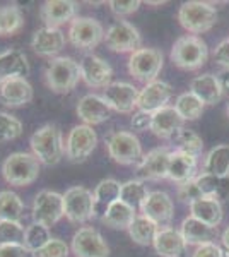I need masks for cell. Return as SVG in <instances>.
<instances>
[{
	"instance_id": "cell-1",
	"label": "cell",
	"mask_w": 229,
	"mask_h": 257,
	"mask_svg": "<svg viewBox=\"0 0 229 257\" xmlns=\"http://www.w3.org/2000/svg\"><path fill=\"white\" fill-rule=\"evenodd\" d=\"M29 144H31L33 155L38 158L41 165H47V167L57 165L65 153L62 132L53 123H45L38 131H35V134L29 139Z\"/></svg>"
},
{
	"instance_id": "cell-2",
	"label": "cell",
	"mask_w": 229,
	"mask_h": 257,
	"mask_svg": "<svg viewBox=\"0 0 229 257\" xmlns=\"http://www.w3.org/2000/svg\"><path fill=\"white\" fill-rule=\"evenodd\" d=\"M41 163L33 153H12L2 163V175L14 187H26L38 180Z\"/></svg>"
},
{
	"instance_id": "cell-3",
	"label": "cell",
	"mask_w": 229,
	"mask_h": 257,
	"mask_svg": "<svg viewBox=\"0 0 229 257\" xmlns=\"http://www.w3.org/2000/svg\"><path fill=\"white\" fill-rule=\"evenodd\" d=\"M45 81L53 93H70L81 81V67L72 57H55L45 70Z\"/></svg>"
},
{
	"instance_id": "cell-4",
	"label": "cell",
	"mask_w": 229,
	"mask_h": 257,
	"mask_svg": "<svg viewBox=\"0 0 229 257\" xmlns=\"http://www.w3.org/2000/svg\"><path fill=\"white\" fill-rule=\"evenodd\" d=\"M171 62L183 70H197L207 62L209 48L202 38L195 35L180 36L171 48Z\"/></svg>"
},
{
	"instance_id": "cell-5",
	"label": "cell",
	"mask_w": 229,
	"mask_h": 257,
	"mask_svg": "<svg viewBox=\"0 0 229 257\" xmlns=\"http://www.w3.org/2000/svg\"><path fill=\"white\" fill-rule=\"evenodd\" d=\"M178 21L186 31L197 36L212 30V26L217 23V9L209 2L190 0L180 7Z\"/></svg>"
},
{
	"instance_id": "cell-6",
	"label": "cell",
	"mask_w": 229,
	"mask_h": 257,
	"mask_svg": "<svg viewBox=\"0 0 229 257\" xmlns=\"http://www.w3.org/2000/svg\"><path fill=\"white\" fill-rule=\"evenodd\" d=\"M106 148L110 158L120 165H139L144 156L140 141L127 131H116L108 136Z\"/></svg>"
},
{
	"instance_id": "cell-7",
	"label": "cell",
	"mask_w": 229,
	"mask_h": 257,
	"mask_svg": "<svg viewBox=\"0 0 229 257\" xmlns=\"http://www.w3.org/2000/svg\"><path fill=\"white\" fill-rule=\"evenodd\" d=\"M64 213L65 218L76 225H82L96 218L93 192L81 185L67 189L64 194Z\"/></svg>"
},
{
	"instance_id": "cell-8",
	"label": "cell",
	"mask_w": 229,
	"mask_h": 257,
	"mask_svg": "<svg viewBox=\"0 0 229 257\" xmlns=\"http://www.w3.org/2000/svg\"><path fill=\"white\" fill-rule=\"evenodd\" d=\"M162 52L157 48H139L137 52L130 53L128 59V72L134 79L140 82H149L156 81V77L159 76L162 69Z\"/></svg>"
},
{
	"instance_id": "cell-9",
	"label": "cell",
	"mask_w": 229,
	"mask_h": 257,
	"mask_svg": "<svg viewBox=\"0 0 229 257\" xmlns=\"http://www.w3.org/2000/svg\"><path fill=\"white\" fill-rule=\"evenodd\" d=\"M65 216L64 213V194L55 190H40L33 202V223L43 226H53Z\"/></svg>"
},
{
	"instance_id": "cell-10",
	"label": "cell",
	"mask_w": 229,
	"mask_h": 257,
	"mask_svg": "<svg viewBox=\"0 0 229 257\" xmlns=\"http://www.w3.org/2000/svg\"><path fill=\"white\" fill-rule=\"evenodd\" d=\"M105 45L116 53H134L142 48V38L139 30L128 21H116L105 33Z\"/></svg>"
},
{
	"instance_id": "cell-11",
	"label": "cell",
	"mask_w": 229,
	"mask_h": 257,
	"mask_svg": "<svg viewBox=\"0 0 229 257\" xmlns=\"http://www.w3.org/2000/svg\"><path fill=\"white\" fill-rule=\"evenodd\" d=\"M69 41L79 50H93L105 40V28L93 18H77L69 26Z\"/></svg>"
},
{
	"instance_id": "cell-12",
	"label": "cell",
	"mask_w": 229,
	"mask_h": 257,
	"mask_svg": "<svg viewBox=\"0 0 229 257\" xmlns=\"http://www.w3.org/2000/svg\"><path fill=\"white\" fill-rule=\"evenodd\" d=\"M98 144V136L91 125H76L65 141V155L72 163H82L93 155Z\"/></svg>"
},
{
	"instance_id": "cell-13",
	"label": "cell",
	"mask_w": 229,
	"mask_h": 257,
	"mask_svg": "<svg viewBox=\"0 0 229 257\" xmlns=\"http://www.w3.org/2000/svg\"><path fill=\"white\" fill-rule=\"evenodd\" d=\"M72 248L76 257H110L106 240L93 226H82L74 233Z\"/></svg>"
},
{
	"instance_id": "cell-14",
	"label": "cell",
	"mask_w": 229,
	"mask_h": 257,
	"mask_svg": "<svg viewBox=\"0 0 229 257\" xmlns=\"http://www.w3.org/2000/svg\"><path fill=\"white\" fill-rule=\"evenodd\" d=\"M101 98L106 101L111 111H118V113H132L137 106V99H139V89L130 82L116 81L106 86L103 91Z\"/></svg>"
},
{
	"instance_id": "cell-15",
	"label": "cell",
	"mask_w": 229,
	"mask_h": 257,
	"mask_svg": "<svg viewBox=\"0 0 229 257\" xmlns=\"http://www.w3.org/2000/svg\"><path fill=\"white\" fill-rule=\"evenodd\" d=\"M81 67V79L86 82L89 88H103L111 84V77H113V67L98 55H84L82 60L79 62Z\"/></svg>"
},
{
	"instance_id": "cell-16",
	"label": "cell",
	"mask_w": 229,
	"mask_h": 257,
	"mask_svg": "<svg viewBox=\"0 0 229 257\" xmlns=\"http://www.w3.org/2000/svg\"><path fill=\"white\" fill-rule=\"evenodd\" d=\"M140 213L156 223L159 228L169 226L174 214L173 199L166 192H162V190H152L145 197L142 208H140Z\"/></svg>"
},
{
	"instance_id": "cell-17",
	"label": "cell",
	"mask_w": 229,
	"mask_h": 257,
	"mask_svg": "<svg viewBox=\"0 0 229 257\" xmlns=\"http://www.w3.org/2000/svg\"><path fill=\"white\" fill-rule=\"evenodd\" d=\"M173 96V88L166 81H152L145 84L139 91V99H137V108L145 113H156L157 110L168 106L169 99Z\"/></svg>"
},
{
	"instance_id": "cell-18",
	"label": "cell",
	"mask_w": 229,
	"mask_h": 257,
	"mask_svg": "<svg viewBox=\"0 0 229 257\" xmlns=\"http://www.w3.org/2000/svg\"><path fill=\"white\" fill-rule=\"evenodd\" d=\"M79 4L74 0H47L41 6L40 16L45 26L60 28L65 23H72L77 18Z\"/></svg>"
},
{
	"instance_id": "cell-19",
	"label": "cell",
	"mask_w": 229,
	"mask_h": 257,
	"mask_svg": "<svg viewBox=\"0 0 229 257\" xmlns=\"http://www.w3.org/2000/svg\"><path fill=\"white\" fill-rule=\"evenodd\" d=\"M169 158H171V151L168 148H156L142 156L140 163L137 165V172L149 180L168 178Z\"/></svg>"
},
{
	"instance_id": "cell-20",
	"label": "cell",
	"mask_w": 229,
	"mask_h": 257,
	"mask_svg": "<svg viewBox=\"0 0 229 257\" xmlns=\"http://www.w3.org/2000/svg\"><path fill=\"white\" fill-rule=\"evenodd\" d=\"M65 33L60 28L43 26L33 35L31 47L40 57H55L65 48Z\"/></svg>"
},
{
	"instance_id": "cell-21",
	"label": "cell",
	"mask_w": 229,
	"mask_h": 257,
	"mask_svg": "<svg viewBox=\"0 0 229 257\" xmlns=\"http://www.w3.org/2000/svg\"><path fill=\"white\" fill-rule=\"evenodd\" d=\"M77 117L86 123V125H98L111 117V108L106 105V101L98 94H86L79 99L77 103Z\"/></svg>"
},
{
	"instance_id": "cell-22",
	"label": "cell",
	"mask_w": 229,
	"mask_h": 257,
	"mask_svg": "<svg viewBox=\"0 0 229 257\" xmlns=\"http://www.w3.org/2000/svg\"><path fill=\"white\" fill-rule=\"evenodd\" d=\"M33 86L29 84L26 77H11L0 86V99L6 106L18 108L31 103L33 99Z\"/></svg>"
},
{
	"instance_id": "cell-23",
	"label": "cell",
	"mask_w": 229,
	"mask_h": 257,
	"mask_svg": "<svg viewBox=\"0 0 229 257\" xmlns=\"http://www.w3.org/2000/svg\"><path fill=\"white\" fill-rule=\"evenodd\" d=\"M29 62L24 52L9 48L0 53V86L11 77H26L29 74Z\"/></svg>"
},
{
	"instance_id": "cell-24",
	"label": "cell",
	"mask_w": 229,
	"mask_h": 257,
	"mask_svg": "<svg viewBox=\"0 0 229 257\" xmlns=\"http://www.w3.org/2000/svg\"><path fill=\"white\" fill-rule=\"evenodd\" d=\"M152 245L156 254L161 257H181L186 243L180 230H174L173 226H164L157 230Z\"/></svg>"
},
{
	"instance_id": "cell-25",
	"label": "cell",
	"mask_w": 229,
	"mask_h": 257,
	"mask_svg": "<svg viewBox=\"0 0 229 257\" xmlns=\"http://www.w3.org/2000/svg\"><path fill=\"white\" fill-rule=\"evenodd\" d=\"M180 128H183V118L178 115L174 106H164L152 113L151 120V132L161 139H173Z\"/></svg>"
},
{
	"instance_id": "cell-26",
	"label": "cell",
	"mask_w": 229,
	"mask_h": 257,
	"mask_svg": "<svg viewBox=\"0 0 229 257\" xmlns=\"http://www.w3.org/2000/svg\"><path fill=\"white\" fill-rule=\"evenodd\" d=\"M197 173V158L190 156L181 151H171L169 158V168H168V178L174 182L176 185H181L185 182H190L195 178Z\"/></svg>"
},
{
	"instance_id": "cell-27",
	"label": "cell",
	"mask_w": 229,
	"mask_h": 257,
	"mask_svg": "<svg viewBox=\"0 0 229 257\" xmlns=\"http://www.w3.org/2000/svg\"><path fill=\"white\" fill-rule=\"evenodd\" d=\"M190 93H193L203 105H215L222 99L224 91L220 88L217 76L214 74H202L190 82Z\"/></svg>"
},
{
	"instance_id": "cell-28",
	"label": "cell",
	"mask_w": 229,
	"mask_h": 257,
	"mask_svg": "<svg viewBox=\"0 0 229 257\" xmlns=\"http://www.w3.org/2000/svg\"><path fill=\"white\" fill-rule=\"evenodd\" d=\"M215 231H217V228L203 225L202 221L195 219L193 216H186L183 219L180 228V233L186 245H197V247L212 242L215 237Z\"/></svg>"
},
{
	"instance_id": "cell-29",
	"label": "cell",
	"mask_w": 229,
	"mask_h": 257,
	"mask_svg": "<svg viewBox=\"0 0 229 257\" xmlns=\"http://www.w3.org/2000/svg\"><path fill=\"white\" fill-rule=\"evenodd\" d=\"M190 216H193L207 226L217 228L222 221V206L215 199L202 197L190 204Z\"/></svg>"
},
{
	"instance_id": "cell-30",
	"label": "cell",
	"mask_w": 229,
	"mask_h": 257,
	"mask_svg": "<svg viewBox=\"0 0 229 257\" xmlns=\"http://www.w3.org/2000/svg\"><path fill=\"white\" fill-rule=\"evenodd\" d=\"M120 189L122 184L115 178H105L96 185L93 196H94V213L96 216H103L105 211L120 199Z\"/></svg>"
},
{
	"instance_id": "cell-31",
	"label": "cell",
	"mask_w": 229,
	"mask_h": 257,
	"mask_svg": "<svg viewBox=\"0 0 229 257\" xmlns=\"http://www.w3.org/2000/svg\"><path fill=\"white\" fill-rule=\"evenodd\" d=\"M135 218H137V211L132 209L130 206L125 204L123 201L118 199V201H115L105 211V214L101 216V221L106 226L115 228V230H128Z\"/></svg>"
},
{
	"instance_id": "cell-32",
	"label": "cell",
	"mask_w": 229,
	"mask_h": 257,
	"mask_svg": "<svg viewBox=\"0 0 229 257\" xmlns=\"http://www.w3.org/2000/svg\"><path fill=\"white\" fill-rule=\"evenodd\" d=\"M203 173H210L215 177H227L229 175V146L219 144L207 153L203 160Z\"/></svg>"
},
{
	"instance_id": "cell-33",
	"label": "cell",
	"mask_w": 229,
	"mask_h": 257,
	"mask_svg": "<svg viewBox=\"0 0 229 257\" xmlns=\"http://www.w3.org/2000/svg\"><path fill=\"white\" fill-rule=\"evenodd\" d=\"M159 226L149 218H145L144 214H137L134 223L128 228V235L139 245H152L154 237H156Z\"/></svg>"
},
{
	"instance_id": "cell-34",
	"label": "cell",
	"mask_w": 229,
	"mask_h": 257,
	"mask_svg": "<svg viewBox=\"0 0 229 257\" xmlns=\"http://www.w3.org/2000/svg\"><path fill=\"white\" fill-rule=\"evenodd\" d=\"M24 26V14L16 4L0 7V36H12Z\"/></svg>"
},
{
	"instance_id": "cell-35",
	"label": "cell",
	"mask_w": 229,
	"mask_h": 257,
	"mask_svg": "<svg viewBox=\"0 0 229 257\" xmlns=\"http://www.w3.org/2000/svg\"><path fill=\"white\" fill-rule=\"evenodd\" d=\"M24 216V202L12 190L0 192V221H21Z\"/></svg>"
},
{
	"instance_id": "cell-36",
	"label": "cell",
	"mask_w": 229,
	"mask_h": 257,
	"mask_svg": "<svg viewBox=\"0 0 229 257\" xmlns=\"http://www.w3.org/2000/svg\"><path fill=\"white\" fill-rule=\"evenodd\" d=\"M147 194H149V190L142 180H128V182H125V184H122V189H120V201L128 204L132 209L140 211Z\"/></svg>"
},
{
	"instance_id": "cell-37",
	"label": "cell",
	"mask_w": 229,
	"mask_h": 257,
	"mask_svg": "<svg viewBox=\"0 0 229 257\" xmlns=\"http://www.w3.org/2000/svg\"><path fill=\"white\" fill-rule=\"evenodd\" d=\"M203 103L195 96L193 93H181L174 101V110L178 111V115L185 120H197L202 117L203 113Z\"/></svg>"
},
{
	"instance_id": "cell-38",
	"label": "cell",
	"mask_w": 229,
	"mask_h": 257,
	"mask_svg": "<svg viewBox=\"0 0 229 257\" xmlns=\"http://www.w3.org/2000/svg\"><path fill=\"white\" fill-rule=\"evenodd\" d=\"M173 141L176 144V151L186 153L190 156H195L198 158L200 153L203 151V141L198 134H195L193 131H188V128H180L176 134L173 136Z\"/></svg>"
},
{
	"instance_id": "cell-39",
	"label": "cell",
	"mask_w": 229,
	"mask_h": 257,
	"mask_svg": "<svg viewBox=\"0 0 229 257\" xmlns=\"http://www.w3.org/2000/svg\"><path fill=\"white\" fill-rule=\"evenodd\" d=\"M52 240L50 235V228L40 225V223H31L29 226H26V233H24V242L23 245L28 252L36 254L43 248L47 243Z\"/></svg>"
},
{
	"instance_id": "cell-40",
	"label": "cell",
	"mask_w": 229,
	"mask_h": 257,
	"mask_svg": "<svg viewBox=\"0 0 229 257\" xmlns=\"http://www.w3.org/2000/svg\"><path fill=\"white\" fill-rule=\"evenodd\" d=\"M23 134V123L14 115L0 111V144L11 143Z\"/></svg>"
},
{
	"instance_id": "cell-41",
	"label": "cell",
	"mask_w": 229,
	"mask_h": 257,
	"mask_svg": "<svg viewBox=\"0 0 229 257\" xmlns=\"http://www.w3.org/2000/svg\"><path fill=\"white\" fill-rule=\"evenodd\" d=\"M26 228L21 221H0V243H21L24 242Z\"/></svg>"
},
{
	"instance_id": "cell-42",
	"label": "cell",
	"mask_w": 229,
	"mask_h": 257,
	"mask_svg": "<svg viewBox=\"0 0 229 257\" xmlns=\"http://www.w3.org/2000/svg\"><path fill=\"white\" fill-rule=\"evenodd\" d=\"M219 180H220V177L202 172L200 175L195 177V185H197L198 192L202 194V197L215 199V196H217V189H219Z\"/></svg>"
},
{
	"instance_id": "cell-43",
	"label": "cell",
	"mask_w": 229,
	"mask_h": 257,
	"mask_svg": "<svg viewBox=\"0 0 229 257\" xmlns=\"http://www.w3.org/2000/svg\"><path fill=\"white\" fill-rule=\"evenodd\" d=\"M70 248L64 240L60 238H52L50 242L41 248L40 252H36V257H69Z\"/></svg>"
},
{
	"instance_id": "cell-44",
	"label": "cell",
	"mask_w": 229,
	"mask_h": 257,
	"mask_svg": "<svg viewBox=\"0 0 229 257\" xmlns=\"http://www.w3.org/2000/svg\"><path fill=\"white\" fill-rule=\"evenodd\" d=\"M108 6L115 16L125 18V16H130L139 11L140 2L139 0H111V2H108Z\"/></svg>"
},
{
	"instance_id": "cell-45",
	"label": "cell",
	"mask_w": 229,
	"mask_h": 257,
	"mask_svg": "<svg viewBox=\"0 0 229 257\" xmlns=\"http://www.w3.org/2000/svg\"><path fill=\"white\" fill-rule=\"evenodd\" d=\"M178 199L183 202H186L188 206L191 204V202L202 199V194L198 192L197 185H195V178L190 182H185V184L178 185Z\"/></svg>"
},
{
	"instance_id": "cell-46",
	"label": "cell",
	"mask_w": 229,
	"mask_h": 257,
	"mask_svg": "<svg viewBox=\"0 0 229 257\" xmlns=\"http://www.w3.org/2000/svg\"><path fill=\"white\" fill-rule=\"evenodd\" d=\"M212 57H214L215 64H219L220 67H224V69H229V38L222 40L217 47L214 48Z\"/></svg>"
},
{
	"instance_id": "cell-47",
	"label": "cell",
	"mask_w": 229,
	"mask_h": 257,
	"mask_svg": "<svg viewBox=\"0 0 229 257\" xmlns=\"http://www.w3.org/2000/svg\"><path fill=\"white\" fill-rule=\"evenodd\" d=\"M191 257H224V252L215 242H209L203 243V245H198Z\"/></svg>"
},
{
	"instance_id": "cell-48",
	"label": "cell",
	"mask_w": 229,
	"mask_h": 257,
	"mask_svg": "<svg viewBox=\"0 0 229 257\" xmlns=\"http://www.w3.org/2000/svg\"><path fill=\"white\" fill-rule=\"evenodd\" d=\"M28 254L21 243H0V257H28Z\"/></svg>"
},
{
	"instance_id": "cell-49",
	"label": "cell",
	"mask_w": 229,
	"mask_h": 257,
	"mask_svg": "<svg viewBox=\"0 0 229 257\" xmlns=\"http://www.w3.org/2000/svg\"><path fill=\"white\" fill-rule=\"evenodd\" d=\"M151 120H152V115L151 113H145V111H135L134 115H132V127L135 128V131L142 132V131H151Z\"/></svg>"
},
{
	"instance_id": "cell-50",
	"label": "cell",
	"mask_w": 229,
	"mask_h": 257,
	"mask_svg": "<svg viewBox=\"0 0 229 257\" xmlns=\"http://www.w3.org/2000/svg\"><path fill=\"white\" fill-rule=\"evenodd\" d=\"M229 199V175L227 177H220L219 180V189H217V196H215V201H226Z\"/></svg>"
},
{
	"instance_id": "cell-51",
	"label": "cell",
	"mask_w": 229,
	"mask_h": 257,
	"mask_svg": "<svg viewBox=\"0 0 229 257\" xmlns=\"http://www.w3.org/2000/svg\"><path fill=\"white\" fill-rule=\"evenodd\" d=\"M217 79H219V84L222 88L224 93H229V69H222L220 72L217 74Z\"/></svg>"
},
{
	"instance_id": "cell-52",
	"label": "cell",
	"mask_w": 229,
	"mask_h": 257,
	"mask_svg": "<svg viewBox=\"0 0 229 257\" xmlns=\"http://www.w3.org/2000/svg\"><path fill=\"white\" fill-rule=\"evenodd\" d=\"M220 240H222L224 248H227V250H229V226L222 231V237H220Z\"/></svg>"
},
{
	"instance_id": "cell-53",
	"label": "cell",
	"mask_w": 229,
	"mask_h": 257,
	"mask_svg": "<svg viewBox=\"0 0 229 257\" xmlns=\"http://www.w3.org/2000/svg\"><path fill=\"white\" fill-rule=\"evenodd\" d=\"M227 117H229V105H227Z\"/></svg>"
}]
</instances>
